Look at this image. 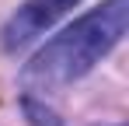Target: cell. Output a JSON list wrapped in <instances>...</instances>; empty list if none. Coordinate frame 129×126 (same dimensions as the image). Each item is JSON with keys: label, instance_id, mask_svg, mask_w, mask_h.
<instances>
[{"label": "cell", "instance_id": "7a4b0ae2", "mask_svg": "<svg viewBox=\"0 0 129 126\" xmlns=\"http://www.w3.org/2000/svg\"><path fill=\"white\" fill-rule=\"evenodd\" d=\"M73 4H80V0H24L18 7V14L4 25V39H0L4 49H21L31 39H39L45 28L56 25Z\"/></svg>", "mask_w": 129, "mask_h": 126}, {"label": "cell", "instance_id": "6da1fadb", "mask_svg": "<svg viewBox=\"0 0 129 126\" xmlns=\"http://www.w3.org/2000/svg\"><path fill=\"white\" fill-rule=\"evenodd\" d=\"M129 25V0H105L101 7L87 11L59 35L45 42L42 49L24 63L21 84L31 91H56L63 84L84 77L94 63H101L122 42Z\"/></svg>", "mask_w": 129, "mask_h": 126}]
</instances>
